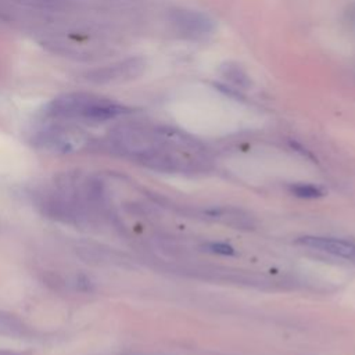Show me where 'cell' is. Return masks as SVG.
<instances>
[{
    "label": "cell",
    "instance_id": "6da1fadb",
    "mask_svg": "<svg viewBox=\"0 0 355 355\" xmlns=\"http://www.w3.org/2000/svg\"><path fill=\"white\" fill-rule=\"evenodd\" d=\"M130 110L108 97L75 92L54 97L44 108V115L65 122L101 123L129 114Z\"/></svg>",
    "mask_w": 355,
    "mask_h": 355
},
{
    "label": "cell",
    "instance_id": "7a4b0ae2",
    "mask_svg": "<svg viewBox=\"0 0 355 355\" xmlns=\"http://www.w3.org/2000/svg\"><path fill=\"white\" fill-rule=\"evenodd\" d=\"M35 147L53 154H71L86 148L90 136L72 122H53L39 128L32 135Z\"/></svg>",
    "mask_w": 355,
    "mask_h": 355
},
{
    "label": "cell",
    "instance_id": "3957f363",
    "mask_svg": "<svg viewBox=\"0 0 355 355\" xmlns=\"http://www.w3.org/2000/svg\"><path fill=\"white\" fill-rule=\"evenodd\" d=\"M147 68L143 57H129L103 67L93 68L85 73V79L93 85H118L140 78Z\"/></svg>",
    "mask_w": 355,
    "mask_h": 355
},
{
    "label": "cell",
    "instance_id": "277c9868",
    "mask_svg": "<svg viewBox=\"0 0 355 355\" xmlns=\"http://www.w3.org/2000/svg\"><path fill=\"white\" fill-rule=\"evenodd\" d=\"M169 22L180 36L187 39H202L215 31V21L198 10L175 8L169 12Z\"/></svg>",
    "mask_w": 355,
    "mask_h": 355
},
{
    "label": "cell",
    "instance_id": "5b68a950",
    "mask_svg": "<svg viewBox=\"0 0 355 355\" xmlns=\"http://www.w3.org/2000/svg\"><path fill=\"white\" fill-rule=\"evenodd\" d=\"M297 244L326 252L334 257H340L344 259L355 261V243L336 239V237H323V236H302L297 239Z\"/></svg>",
    "mask_w": 355,
    "mask_h": 355
},
{
    "label": "cell",
    "instance_id": "8992f818",
    "mask_svg": "<svg viewBox=\"0 0 355 355\" xmlns=\"http://www.w3.org/2000/svg\"><path fill=\"white\" fill-rule=\"evenodd\" d=\"M290 193L300 198H319L323 196V191L320 187L309 183H294L288 187Z\"/></svg>",
    "mask_w": 355,
    "mask_h": 355
},
{
    "label": "cell",
    "instance_id": "52a82bcc",
    "mask_svg": "<svg viewBox=\"0 0 355 355\" xmlns=\"http://www.w3.org/2000/svg\"><path fill=\"white\" fill-rule=\"evenodd\" d=\"M208 248L212 251V252H218V254H233V248L229 247L227 244H222V243H212L208 245Z\"/></svg>",
    "mask_w": 355,
    "mask_h": 355
}]
</instances>
